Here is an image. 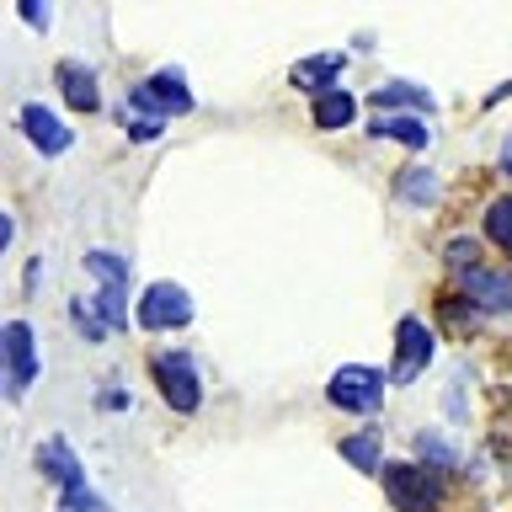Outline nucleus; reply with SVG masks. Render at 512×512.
Returning a JSON list of instances; mask_svg holds the SVG:
<instances>
[{"mask_svg":"<svg viewBox=\"0 0 512 512\" xmlns=\"http://www.w3.org/2000/svg\"><path fill=\"white\" fill-rule=\"evenodd\" d=\"M379 480H384V496H390L395 512H438L448 496L443 475L432 464L427 470L422 464H379Z\"/></svg>","mask_w":512,"mask_h":512,"instance_id":"f03ea898","label":"nucleus"},{"mask_svg":"<svg viewBox=\"0 0 512 512\" xmlns=\"http://www.w3.org/2000/svg\"><path fill=\"white\" fill-rule=\"evenodd\" d=\"M395 198L411 203V208H432V203L443 198V182L427 166H406V171L395 176Z\"/></svg>","mask_w":512,"mask_h":512,"instance_id":"dca6fc26","label":"nucleus"},{"mask_svg":"<svg viewBox=\"0 0 512 512\" xmlns=\"http://www.w3.org/2000/svg\"><path fill=\"white\" fill-rule=\"evenodd\" d=\"M96 406H102V411H128V395L123 390H102V395H96Z\"/></svg>","mask_w":512,"mask_h":512,"instance_id":"393cba45","label":"nucleus"},{"mask_svg":"<svg viewBox=\"0 0 512 512\" xmlns=\"http://www.w3.org/2000/svg\"><path fill=\"white\" fill-rule=\"evenodd\" d=\"M59 512H64V507H59Z\"/></svg>","mask_w":512,"mask_h":512,"instance_id":"c756f323","label":"nucleus"},{"mask_svg":"<svg viewBox=\"0 0 512 512\" xmlns=\"http://www.w3.org/2000/svg\"><path fill=\"white\" fill-rule=\"evenodd\" d=\"M475 256H480V246H475L470 235H454V240H448V246H443V262L454 267V272H459V267H470Z\"/></svg>","mask_w":512,"mask_h":512,"instance_id":"b1692460","label":"nucleus"},{"mask_svg":"<svg viewBox=\"0 0 512 512\" xmlns=\"http://www.w3.org/2000/svg\"><path fill=\"white\" fill-rule=\"evenodd\" d=\"M86 272H91L102 288H128V283H134V262H128V256H118V251H107V246L86 251Z\"/></svg>","mask_w":512,"mask_h":512,"instance_id":"f3484780","label":"nucleus"},{"mask_svg":"<svg viewBox=\"0 0 512 512\" xmlns=\"http://www.w3.org/2000/svg\"><path fill=\"white\" fill-rule=\"evenodd\" d=\"M11 240H16V219L6 214V208H0V251H6V246H11Z\"/></svg>","mask_w":512,"mask_h":512,"instance_id":"a878e982","label":"nucleus"},{"mask_svg":"<svg viewBox=\"0 0 512 512\" xmlns=\"http://www.w3.org/2000/svg\"><path fill=\"white\" fill-rule=\"evenodd\" d=\"M134 326H139V331H155V336L192 326V294H187L182 283H171V278L150 283V288L134 299Z\"/></svg>","mask_w":512,"mask_h":512,"instance_id":"20e7f679","label":"nucleus"},{"mask_svg":"<svg viewBox=\"0 0 512 512\" xmlns=\"http://www.w3.org/2000/svg\"><path fill=\"white\" fill-rule=\"evenodd\" d=\"M0 358H6V384L11 400H22L38 379V336H32L27 320H6L0 326Z\"/></svg>","mask_w":512,"mask_h":512,"instance_id":"6e6552de","label":"nucleus"},{"mask_svg":"<svg viewBox=\"0 0 512 512\" xmlns=\"http://www.w3.org/2000/svg\"><path fill=\"white\" fill-rule=\"evenodd\" d=\"M118 128H123V134L128 139H134V144H150V139H160V134H166V118H155V112H144V107H118Z\"/></svg>","mask_w":512,"mask_h":512,"instance_id":"6ab92c4d","label":"nucleus"},{"mask_svg":"<svg viewBox=\"0 0 512 512\" xmlns=\"http://www.w3.org/2000/svg\"><path fill=\"white\" fill-rule=\"evenodd\" d=\"M128 107H144V112H155V118H187L192 107H198V96H192L187 86V75L176 70V64H166V70H155V75H144L134 91L123 96Z\"/></svg>","mask_w":512,"mask_h":512,"instance_id":"39448f33","label":"nucleus"},{"mask_svg":"<svg viewBox=\"0 0 512 512\" xmlns=\"http://www.w3.org/2000/svg\"><path fill=\"white\" fill-rule=\"evenodd\" d=\"M432 352H438V336L427 331V320H416V315H400L395 320V363H390V384H416L427 374V363H432Z\"/></svg>","mask_w":512,"mask_h":512,"instance_id":"0eeeda50","label":"nucleus"},{"mask_svg":"<svg viewBox=\"0 0 512 512\" xmlns=\"http://www.w3.org/2000/svg\"><path fill=\"white\" fill-rule=\"evenodd\" d=\"M486 235L512 256V198H496V203L486 208Z\"/></svg>","mask_w":512,"mask_h":512,"instance_id":"4be33fe9","label":"nucleus"},{"mask_svg":"<svg viewBox=\"0 0 512 512\" xmlns=\"http://www.w3.org/2000/svg\"><path fill=\"white\" fill-rule=\"evenodd\" d=\"M54 86L64 96V107L70 112H102V86H96V70L91 64H80V59H59L54 64Z\"/></svg>","mask_w":512,"mask_h":512,"instance_id":"9d476101","label":"nucleus"},{"mask_svg":"<svg viewBox=\"0 0 512 512\" xmlns=\"http://www.w3.org/2000/svg\"><path fill=\"white\" fill-rule=\"evenodd\" d=\"M32 459H38L43 480H54V486H59V507L64 512H107V502L86 486V470H80L75 448L64 443V438L38 443V454H32Z\"/></svg>","mask_w":512,"mask_h":512,"instance_id":"f257e3e1","label":"nucleus"},{"mask_svg":"<svg viewBox=\"0 0 512 512\" xmlns=\"http://www.w3.org/2000/svg\"><path fill=\"white\" fill-rule=\"evenodd\" d=\"M16 16L27 22V32H38V38H43V32L54 27V0H16Z\"/></svg>","mask_w":512,"mask_h":512,"instance_id":"5701e85b","label":"nucleus"},{"mask_svg":"<svg viewBox=\"0 0 512 512\" xmlns=\"http://www.w3.org/2000/svg\"><path fill=\"white\" fill-rule=\"evenodd\" d=\"M502 96H512V80H502V86H496V91L486 96V107H496V102H502Z\"/></svg>","mask_w":512,"mask_h":512,"instance_id":"cd10ccee","label":"nucleus"},{"mask_svg":"<svg viewBox=\"0 0 512 512\" xmlns=\"http://www.w3.org/2000/svg\"><path fill=\"white\" fill-rule=\"evenodd\" d=\"M342 70H347V54H310V59H299L294 70H288V86L315 96V91L342 86Z\"/></svg>","mask_w":512,"mask_h":512,"instance_id":"f8f14e48","label":"nucleus"},{"mask_svg":"<svg viewBox=\"0 0 512 512\" xmlns=\"http://www.w3.org/2000/svg\"><path fill=\"white\" fill-rule=\"evenodd\" d=\"M91 304H96V315L107 320V331H123L128 326V288H102V283H96Z\"/></svg>","mask_w":512,"mask_h":512,"instance_id":"aec40b11","label":"nucleus"},{"mask_svg":"<svg viewBox=\"0 0 512 512\" xmlns=\"http://www.w3.org/2000/svg\"><path fill=\"white\" fill-rule=\"evenodd\" d=\"M384 379L379 368H368V363H342L331 374V384H326V395H331V406L336 411H352V416H374L379 406H384Z\"/></svg>","mask_w":512,"mask_h":512,"instance_id":"423d86ee","label":"nucleus"},{"mask_svg":"<svg viewBox=\"0 0 512 512\" xmlns=\"http://www.w3.org/2000/svg\"><path fill=\"white\" fill-rule=\"evenodd\" d=\"M150 374H155L160 400H166L176 416H192L203 406V374H198V363H192V352H155Z\"/></svg>","mask_w":512,"mask_h":512,"instance_id":"7ed1b4c3","label":"nucleus"},{"mask_svg":"<svg viewBox=\"0 0 512 512\" xmlns=\"http://www.w3.org/2000/svg\"><path fill=\"white\" fill-rule=\"evenodd\" d=\"M16 128H22V139L38 155H48V160L64 155L75 144V128H64V118H59L54 107H43V102H27L22 112H16Z\"/></svg>","mask_w":512,"mask_h":512,"instance_id":"1a4fd4ad","label":"nucleus"},{"mask_svg":"<svg viewBox=\"0 0 512 512\" xmlns=\"http://www.w3.org/2000/svg\"><path fill=\"white\" fill-rule=\"evenodd\" d=\"M368 134L374 139H395V144H406V150H427L432 144V128L422 112H379L374 123H368Z\"/></svg>","mask_w":512,"mask_h":512,"instance_id":"ddd939ff","label":"nucleus"},{"mask_svg":"<svg viewBox=\"0 0 512 512\" xmlns=\"http://www.w3.org/2000/svg\"><path fill=\"white\" fill-rule=\"evenodd\" d=\"M352 118H358V96L331 86V91H315L310 96V123L320 128V134H336V128H352Z\"/></svg>","mask_w":512,"mask_h":512,"instance_id":"4468645a","label":"nucleus"},{"mask_svg":"<svg viewBox=\"0 0 512 512\" xmlns=\"http://www.w3.org/2000/svg\"><path fill=\"white\" fill-rule=\"evenodd\" d=\"M368 102H374V112H422V118H427V112H432V91L411 86V80H390V86H379Z\"/></svg>","mask_w":512,"mask_h":512,"instance_id":"2eb2a0df","label":"nucleus"},{"mask_svg":"<svg viewBox=\"0 0 512 512\" xmlns=\"http://www.w3.org/2000/svg\"><path fill=\"white\" fill-rule=\"evenodd\" d=\"M342 459L352 464V470H363V475H379V464H384L379 432H374V427H363V432H347V438H342Z\"/></svg>","mask_w":512,"mask_h":512,"instance_id":"a211bd4d","label":"nucleus"},{"mask_svg":"<svg viewBox=\"0 0 512 512\" xmlns=\"http://www.w3.org/2000/svg\"><path fill=\"white\" fill-rule=\"evenodd\" d=\"M70 326L80 331V342H107V320L96 315V304L91 299H70Z\"/></svg>","mask_w":512,"mask_h":512,"instance_id":"412c9836","label":"nucleus"},{"mask_svg":"<svg viewBox=\"0 0 512 512\" xmlns=\"http://www.w3.org/2000/svg\"><path fill=\"white\" fill-rule=\"evenodd\" d=\"M502 176H507V182H512V134L502 139Z\"/></svg>","mask_w":512,"mask_h":512,"instance_id":"bb28decb","label":"nucleus"},{"mask_svg":"<svg viewBox=\"0 0 512 512\" xmlns=\"http://www.w3.org/2000/svg\"><path fill=\"white\" fill-rule=\"evenodd\" d=\"M459 288L464 299H475V310H512V272H496V267H459Z\"/></svg>","mask_w":512,"mask_h":512,"instance_id":"9b49d317","label":"nucleus"},{"mask_svg":"<svg viewBox=\"0 0 512 512\" xmlns=\"http://www.w3.org/2000/svg\"><path fill=\"white\" fill-rule=\"evenodd\" d=\"M0 400H11V384H6V358H0Z\"/></svg>","mask_w":512,"mask_h":512,"instance_id":"c85d7f7f","label":"nucleus"}]
</instances>
